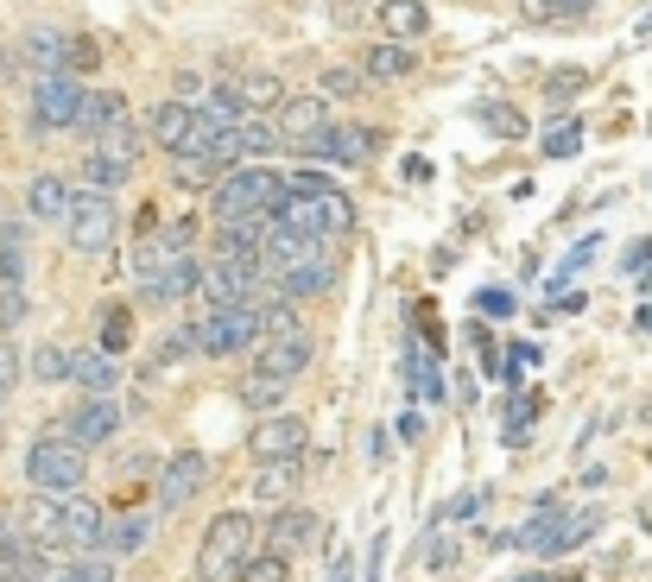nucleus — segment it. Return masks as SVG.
Here are the masks:
<instances>
[{
  "instance_id": "nucleus-12",
  "label": "nucleus",
  "mask_w": 652,
  "mask_h": 582,
  "mask_svg": "<svg viewBox=\"0 0 652 582\" xmlns=\"http://www.w3.org/2000/svg\"><path fill=\"white\" fill-rule=\"evenodd\" d=\"M109 539V513L83 494H64L58 501V551H89Z\"/></svg>"
},
{
  "instance_id": "nucleus-10",
  "label": "nucleus",
  "mask_w": 652,
  "mask_h": 582,
  "mask_svg": "<svg viewBox=\"0 0 652 582\" xmlns=\"http://www.w3.org/2000/svg\"><path fill=\"white\" fill-rule=\"evenodd\" d=\"M279 134H286V146H298V152H324V140L336 134V114H329L324 96H291L286 109H279Z\"/></svg>"
},
{
  "instance_id": "nucleus-14",
  "label": "nucleus",
  "mask_w": 652,
  "mask_h": 582,
  "mask_svg": "<svg viewBox=\"0 0 652 582\" xmlns=\"http://www.w3.org/2000/svg\"><path fill=\"white\" fill-rule=\"evenodd\" d=\"M304 443H311V431H304V418H291V412H273V418L254 425V456L266 469H273V463H298Z\"/></svg>"
},
{
  "instance_id": "nucleus-8",
  "label": "nucleus",
  "mask_w": 652,
  "mask_h": 582,
  "mask_svg": "<svg viewBox=\"0 0 652 582\" xmlns=\"http://www.w3.org/2000/svg\"><path fill=\"white\" fill-rule=\"evenodd\" d=\"M260 336V311L254 304H235V311H203V324H197V349L203 355H241V349H254Z\"/></svg>"
},
{
  "instance_id": "nucleus-43",
  "label": "nucleus",
  "mask_w": 652,
  "mask_h": 582,
  "mask_svg": "<svg viewBox=\"0 0 652 582\" xmlns=\"http://www.w3.org/2000/svg\"><path fill=\"white\" fill-rule=\"evenodd\" d=\"M71 367H76V355L51 349V342H45V349L33 355V374H38V380H71Z\"/></svg>"
},
{
  "instance_id": "nucleus-22",
  "label": "nucleus",
  "mask_w": 652,
  "mask_h": 582,
  "mask_svg": "<svg viewBox=\"0 0 652 582\" xmlns=\"http://www.w3.org/2000/svg\"><path fill=\"white\" fill-rule=\"evenodd\" d=\"M329 286H336V254H329V248H311L279 291H286V298H311V291H329Z\"/></svg>"
},
{
  "instance_id": "nucleus-50",
  "label": "nucleus",
  "mask_w": 652,
  "mask_h": 582,
  "mask_svg": "<svg viewBox=\"0 0 652 582\" xmlns=\"http://www.w3.org/2000/svg\"><path fill=\"white\" fill-rule=\"evenodd\" d=\"M324 582H355V557H349V551H336V557L324 564Z\"/></svg>"
},
{
  "instance_id": "nucleus-35",
  "label": "nucleus",
  "mask_w": 652,
  "mask_h": 582,
  "mask_svg": "<svg viewBox=\"0 0 652 582\" xmlns=\"http://www.w3.org/2000/svg\"><path fill=\"white\" fill-rule=\"evenodd\" d=\"M254 311H260V329H266V342H279V336H298V329H291V298H286V291H266Z\"/></svg>"
},
{
  "instance_id": "nucleus-20",
  "label": "nucleus",
  "mask_w": 652,
  "mask_h": 582,
  "mask_svg": "<svg viewBox=\"0 0 652 582\" xmlns=\"http://www.w3.org/2000/svg\"><path fill=\"white\" fill-rule=\"evenodd\" d=\"M71 380L89 393V400H109L114 387H121V355H109V349H76Z\"/></svg>"
},
{
  "instance_id": "nucleus-21",
  "label": "nucleus",
  "mask_w": 652,
  "mask_h": 582,
  "mask_svg": "<svg viewBox=\"0 0 652 582\" xmlns=\"http://www.w3.org/2000/svg\"><path fill=\"white\" fill-rule=\"evenodd\" d=\"M26 210H33L38 222H71V210H76V190L58 172H38L33 178V190H26Z\"/></svg>"
},
{
  "instance_id": "nucleus-5",
  "label": "nucleus",
  "mask_w": 652,
  "mask_h": 582,
  "mask_svg": "<svg viewBox=\"0 0 652 582\" xmlns=\"http://www.w3.org/2000/svg\"><path fill=\"white\" fill-rule=\"evenodd\" d=\"M595 526H602V513H595V507H577V513L544 507L539 519H526V526H519V551L557 557V551H570V545H582V539H595Z\"/></svg>"
},
{
  "instance_id": "nucleus-3",
  "label": "nucleus",
  "mask_w": 652,
  "mask_h": 582,
  "mask_svg": "<svg viewBox=\"0 0 652 582\" xmlns=\"http://www.w3.org/2000/svg\"><path fill=\"white\" fill-rule=\"evenodd\" d=\"M254 564V519L248 513H216V526L197 545V582H241Z\"/></svg>"
},
{
  "instance_id": "nucleus-58",
  "label": "nucleus",
  "mask_w": 652,
  "mask_h": 582,
  "mask_svg": "<svg viewBox=\"0 0 652 582\" xmlns=\"http://www.w3.org/2000/svg\"><path fill=\"white\" fill-rule=\"evenodd\" d=\"M519 582H557V577H519Z\"/></svg>"
},
{
  "instance_id": "nucleus-6",
  "label": "nucleus",
  "mask_w": 652,
  "mask_h": 582,
  "mask_svg": "<svg viewBox=\"0 0 652 582\" xmlns=\"http://www.w3.org/2000/svg\"><path fill=\"white\" fill-rule=\"evenodd\" d=\"M71 248L76 254H109L114 235H121V210H114L109 190H76V210H71Z\"/></svg>"
},
{
  "instance_id": "nucleus-33",
  "label": "nucleus",
  "mask_w": 652,
  "mask_h": 582,
  "mask_svg": "<svg viewBox=\"0 0 652 582\" xmlns=\"http://www.w3.org/2000/svg\"><path fill=\"white\" fill-rule=\"evenodd\" d=\"M405 387H412L425 405L443 400V374H437V362L425 355V349H412V355H405Z\"/></svg>"
},
{
  "instance_id": "nucleus-17",
  "label": "nucleus",
  "mask_w": 652,
  "mask_h": 582,
  "mask_svg": "<svg viewBox=\"0 0 652 582\" xmlns=\"http://www.w3.org/2000/svg\"><path fill=\"white\" fill-rule=\"evenodd\" d=\"M172 178L184 190H216V184L235 178V152H178L172 159Z\"/></svg>"
},
{
  "instance_id": "nucleus-32",
  "label": "nucleus",
  "mask_w": 652,
  "mask_h": 582,
  "mask_svg": "<svg viewBox=\"0 0 652 582\" xmlns=\"http://www.w3.org/2000/svg\"><path fill=\"white\" fill-rule=\"evenodd\" d=\"M134 178V165H121V159H109V152H102V146H96V152H89V159H83V184H89V190H121V184Z\"/></svg>"
},
{
  "instance_id": "nucleus-16",
  "label": "nucleus",
  "mask_w": 652,
  "mask_h": 582,
  "mask_svg": "<svg viewBox=\"0 0 652 582\" xmlns=\"http://www.w3.org/2000/svg\"><path fill=\"white\" fill-rule=\"evenodd\" d=\"M311 336H279V342H266L260 349V362H254V374H266V380H279V387H291L304 367H311Z\"/></svg>"
},
{
  "instance_id": "nucleus-54",
  "label": "nucleus",
  "mask_w": 652,
  "mask_h": 582,
  "mask_svg": "<svg viewBox=\"0 0 652 582\" xmlns=\"http://www.w3.org/2000/svg\"><path fill=\"white\" fill-rule=\"evenodd\" d=\"M380 557H387V532H374V545H367V577L362 582H380Z\"/></svg>"
},
{
  "instance_id": "nucleus-4",
  "label": "nucleus",
  "mask_w": 652,
  "mask_h": 582,
  "mask_svg": "<svg viewBox=\"0 0 652 582\" xmlns=\"http://www.w3.org/2000/svg\"><path fill=\"white\" fill-rule=\"evenodd\" d=\"M83 475H89V463H83V443L76 436H38L33 450H26V481H33L38 494H76L83 488Z\"/></svg>"
},
{
  "instance_id": "nucleus-42",
  "label": "nucleus",
  "mask_w": 652,
  "mask_h": 582,
  "mask_svg": "<svg viewBox=\"0 0 652 582\" xmlns=\"http://www.w3.org/2000/svg\"><path fill=\"white\" fill-rule=\"evenodd\" d=\"M582 152V127L577 121H557L551 134H544V159H577Z\"/></svg>"
},
{
  "instance_id": "nucleus-13",
  "label": "nucleus",
  "mask_w": 652,
  "mask_h": 582,
  "mask_svg": "<svg viewBox=\"0 0 652 582\" xmlns=\"http://www.w3.org/2000/svg\"><path fill=\"white\" fill-rule=\"evenodd\" d=\"M203 481H210V463L197 456V450H178L165 475H159V513H184L197 494H203Z\"/></svg>"
},
{
  "instance_id": "nucleus-39",
  "label": "nucleus",
  "mask_w": 652,
  "mask_h": 582,
  "mask_svg": "<svg viewBox=\"0 0 652 582\" xmlns=\"http://www.w3.org/2000/svg\"><path fill=\"white\" fill-rule=\"evenodd\" d=\"M291 481H298V463H273V469L254 475V494H260V501H286Z\"/></svg>"
},
{
  "instance_id": "nucleus-53",
  "label": "nucleus",
  "mask_w": 652,
  "mask_h": 582,
  "mask_svg": "<svg viewBox=\"0 0 652 582\" xmlns=\"http://www.w3.org/2000/svg\"><path fill=\"white\" fill-rule=\"evenodd\" d=\"M582 7H595V0H544L539 20H564V13H582Z\"/></svg>"
},
{
  "instance_id": "nucleus-55",
  "label": "nucleus",
  "mask_w": 652,
  "mask_h": 582,
  "mask_svg": "<svg viewBox=\"0 0 652 582\" xmlns=\"http://www.w3.org/2000/svg\"><path fill=\"white\" fill-rule=\"evenodd\" d=\"M399 436L418 443V436H425V412H405V418H399Z\"/></svg>"
},
{
  "instance_id": "nucleus-25",
  "label": "nucleus",
  "mask_w": 652,
  "mask_h": 582,
  "mask_svg": "<svg viewBox=\"0 0 652 582\" xmlns=\"http://www.w3.org/2000/svg\"><path fill=\"white\" fill-rule=\"evenodd\" d=\"M380 26H387L393 45H412V38L431 26V7L425 0H380Z\"/></svg>"
},
{
  "instance_id": "nucleus-44",
  "label": "nucleus",
  "mask_w": 652,
  "mask_h": 582,
  "mask_svg": "<svg viewBox=\"0 0 652 582\" xmlns=\"http://www.w3.org/2000/svg\"><path fill=\"white\" fill-rule=\"evenodd\" d=\"M26 311H33V304H26V291H20V286L0 291V329H20V324H26Z\"/></svg>"
},
{
  "instance_id": "nucleus-19",
  "label": "nucleus",
  "mask_w": 652,
  "mask_h": 582,
  "mask_svg": "<svg viewBox=\"0 0 652 582\" xmlns=\"http://www.w3.org/2000/svg\"><path fill=\"white\" fill-rule=\"evenodd\" d=\"M114 431H121V400H83L71 412V436L89 450V443H114Z\"/></svg>"
},
{
  "instance_id": "nucleus-51",
  "label": "nucleus",
  "mask_w": 652,
  "mask_h": 582,
  "mask_svg": "<svg viewBox=\"0 0 652 582\" xmlns=\"http://www.w3.org/2000/svg\"><path fill=\"white\" fill-rule=\"evenodd\" d=\"M475 507H481V494H456V501L437 513V519H443V526H450V519H475Z\"/></svg>"
},
{
  "instance_id": "nucleus-29",
  "label": "nucleus",
  "mask_w": 652,
  "mask_h": 582,
  "mask_svg": "<svg viewBox=\"0 0 652 582\" xmlns=\"http://www.w3.org/2000/svg\"><path fill=\"white\" fill-rule=\"evenodd\" d=\"M146 539H152V513H114V519H109V539H102V545H109V557L121 564V557H134Z\"/></svg>"
},
{
  "instance_id": "nucleus-40",
  "label": "nucleus",
  "mask_w": 652,
  "mask_h": 582,
  "mask_svg": "<svg viewBox=\"0 0 652 582\" xmlns=\"http://www.w3.org/2000/svg\"><path fill=\"white\" fill-rule=\"evenodd\" d=\"M475 121H481V127H494V134H526V114H513L507 102H475Z\"/></svg>"
},
{
  "instance_id": "nucleus-31",
  "label": "nucleus",
  "mask_w": 652,
  "mask_h": 582,
  "mask_svg": "<svg viewBox=\"0 0 652 582\" xmlns=\"http://www.w3.org/2000/svg\"><path fill=\"white\" fill-rule=\"evenodd\" d=\"M26 266H33V260H26V228L7 222V228H0V286H20Z\"/></svg>"
},
{
  "instance_id": "nucleus-27",
  "label": "nucleus",
  "mask_w": 652,
  "mask_h": 582,
  "mask_svg": "<svg viewBox=\"0 0 652 582\" xmlns=\"http://www.w3.org/2000/svg\"><path fill=\"white\" fill-rule=\"evenodd\" d=\"M362 71L380 76V83H399V76L418 71V58H412V45H393V38H380V45H367L362 51Z\"/></svg>"
},
{
  "instance_id": "nucleus-45",
  "label": "nucleus",
  "mask_w": 652,
  "mask_h": 582,
  "mask_svg": "<svg viewBox=\"0 0 652 582\" xmlns=\"http://www.w3.org/2000/svg\"><path fill=\"white\" fill-rule=\"evenodd\" d=\"M291 570H286V557H273V551H266V557H254V564H248V577L241 582H286Z\"/></svg>"
},
{
  "instance_id": "nucleus-52",
  "label": "nucleus",
  "mask_w": 652,
  "mask_h": 582,
  "mask_svg": "<svg viewBox=\"0 0 652 582\" xmlns=\"http://www.w3.org/2000/svg\"><path fill=\"white\" fill-rule=\"evenodd\" d=\"M620 266H627V273H640V279H647V273H652V241H634V248H627V260H620Z\"/></svg>"
},
{
  "instance_id": "nucleus-24",
  "label": "nucleus",
  "mask_w": 652,
  "mask_h": 582,
  "mask_svg": "<svg viewBox=\"0 0 652 582\" xmlns=\"http://www.w3.org/2000/svg\"><path fill=\"white\" fill-rule=\"evenodd\" d=\"M26 64H33L38 76H64V64H71V38L51 33V26H33V33H26Z\"/></svg>"
},
{
  "instance_id": "nucleus-9",
  "label": "nucleus",
  "mask_w": 652,
  "mask_h": 582,
  "mask_svg": "<svg viewBox=\"0 0 652 582\" xmlns=\"http://www.w3.org/2000/svg\"><path fill=\"white\" fill-rule=\"evenodd\" d=\"M89 114V96L76 89L71 76H38L33 83V121L45 134H64V127H83Z\"/></svg>"
},
{
  "instance_id": "nucleus-49",
  "label": "nucleus",
  "mask_w": 652,
  "mask_h": 582,
  "mask_svg": "<svg viewBox=\"0 0 652 582\" xmlns=\"http://www.w3.org/2000/svg\"><path fill=\"white\" fill-rule=\"evenodd\" d=\"M532 362H539V349H526V342H519V349H507V362H501V374H507V380H519V374H526Z\"/></svg>"
},
{
  "instance_id": "nucleus-37",
  "label": "nucleus",
  "mask_w": 652,
  "mask_h": 582,
  "mask_svg": "<svg viewBox=\"0 0 652 582\" xmlns=\"http://www.w3.org/2000/svg\"><path fill=\"white\" fill-rule=\"evenodd\" d=\"M140 127H134V121H121V127H109V134H102V152H109V159H121V165H134V159H140Z\"/></svg>"
},
{
  "instance_id": "nucleus-59",
  "label": "nucleus",
  "mask_w": 652,
  "mask_h": 582,
  "mask_svg": "<svg viewBox=\"0 0 652 582\" xmlns=\"http://www.w3.org/2000/svg\"><path fill=\"white\" fill-rule=\"evenodd\" d=\"M0 228H7V197H0Z\"/></svg>"
},
{
  "instance_id": "nucleus-34",
  "label": "nucleus",
  "mask_w": 652,
  "mask_h": 582,
  "mask_svg": "<svg viewBox=\"0 0 652 582\" xmlns=\"http://www.w3.org/2000/svg\"><path fill=\"white\" fill-rule=\"evenodd\" d=\"M121 121H127V96H121V89H96L83 127H89V134H109V127H121Z\"/></svg>"
},
{
  "instance_id": "nucleus-46",
  "label": "nucleus",
  "mask_w": 652,
  "mask_h": 582,
  "mask_svg": "<svg viewBox=\"0 0 652 582\" xmlns=\"http://www.w3.org/2000/svg\"><path fill=\"white\" fill-rule=\"evenodd\" d=\"M20 374H26V367H20V349H13V342H0V400L20 387Z\"/></svg>"
},
{
  "instance_id": "nucleus-56",
  "label": "nucleus",
  "mask_w": 652,
  "mask_h": 582,
  "mask_svg": "<svg viewBox=\"0 0 652 582\" xmlns=\"http://www.w3.org/2000/svg\"><path fill=\"white\" fill-rule=\"evenodd\" d=\"M634 324H640V329H652V304H640V317H634Z\"/></svg>"
},
{
  "instance_id": "nucleus-2",
  "label": "nucleus",
  "mask_w": 652,
  "mask_h": 582,
  "mask_svg": "<svg viewBox=\"0 0 652 582\" xmlns=\"http://www.w3.org/2000/svg\"><path fill=\"white\" fill-rule=\"evenodd\" d=\"M279 222H286L291 235H304V241H336V235L355 228V203H349L336 184H324L317 172H298Z\"/></svg>"
},
{
  "instance_id": "nucleus-30",
  "label": "nucleus",
  "mask_w": 652,
  "mask_h": 582,
  "mask_svg": "<svg viewBox=\"0 0 652 582\" xmlns=\"http://www.w3.org/2000/svg\"><path fill=\"white\" fill-rule=\"evenodd\" d=\"M197 121H203V127H216V134H235V127L248 121V109H241V96H235V89H210V96L197 102Z\"/></svg>"
},
{
  "instance_id": "nucleus-38",
  "label": "nucleus",
  "mask_w": 652,
  "mask_h": 582,
  "mask_svg": "<svg viewBox=\"0 0 652 582\" xmlns=\"http://www.w3.org/2000/svg\"><path fill=\"white\" fill-rule=\"evenodd\" d=\"M456 557H463V545H456L443 526H431V532H425V570H456Z\"/></svg>"
},
{
  "instance_id": "nucleus-60",
  "label": "nucleus",
  "mask_w": 652,
  "mask_h": 582,
  "mask_svg": "<svg viewBox=\"0 0 652 582\" xmlns=\"http://www.w3.org/2000/svg\"><path fill=\"white\" fill-rule=\"evenodd\" d=\"M0 582H33V577H0Z\"/></svg>"
},
{
  "instance_id": "nucleus-41",
  "label": "nucleus",
  "mask_w": 652,
  "mask_h": 582,
  "mask_svg": "<svg viewBox=\"0 0 652 582\" xmlns=\"http://www.w3.org/2000/svg\"><path fill=\"white\" fill-rule=\"evenodd\" d=\"M127 342H134V317H127L121 304H109V311H102V349H109V355H121Z\"/></svg>"
},
{
  "instance_id": "nucleus-18",
  "label": "nucleus",
  "mask_w": 652,
  "mask_h": 582,
  "mask_svg": "<svg viewBox=\"0 0 652 582\" xmlns=\"http://www.w3.org/2000/svg\"><path fill=\"white\" fill-rule=\"evenodd\" d=\"M317 539H324V519L311 507H286L273 519V532H266V551H273V557H291V551L317 545Z\"/></svg>"
},
{
  "instance_id": "nucleus-26",
  "label": "nucleus",
  "mask_w": 652,
  "mask_h": 582,
  "mask_svg": "<svg viewBox=\"0 0 652 582\" xmlns=\"http://www.w3.org/2000/svg\"><path fill=\"white\" fill-rule=\"evenodd\" d=\"M235 96H241V109L248 114H266V109H286L291 96H286V83L273 71H248V76H235Z\"/></svg>"
},
{
  "instance_id": "nucleus-1",
  "label": "nucleus",
  "mask_w": 652,
  "mask_h": 582,
  "mask_svg": "<svg viewBox=\"0 0 652 582\" xmlns=\"http://www.w3.org/2000/svg\"><path fill=\"white\" fill-rule=\"evenodd\" d=\"M286 197L291 178H279L273 165H248V172H235L228 184L210 190V216H216V228H279Z\"/></svg>"
},
{
  "instance_id": "nucleus-15",
  "label": "nucleus",
  "mask_w": 652,
  "mask_h": 582,
  "mask_svg": "<svg viewBox=\"0 0 652 582\" xmlns=\"http://www.w3.org/2000/svg\"><path fill=\"white\" fill-rule=\"evenodd\" d=\"M190 134H197V109H190V102H178V96L152 102V114H146V140H159L172 159H178L184 146H190Z\"/></svg>"
},
{
  "instance_id": "nucleus-48",
  "label": "nucleus",
  "mask_w": 652,
  "mask_h": 582,
  "mask_svg": "<svg viewBox=\"0 0 652 582\" xmlns=\"http://www.w3.org/2000/svg\"><path fill=\"white\" fill-rule=\"evenodd\" d=\"M475 311H481V317H513V291L488 286V291H481V298H475Z\"/></svg>"
},
{
  "instance_id": "nucleus-11",
  "label": "nucleus",
  "mask_w": 652,
  "mask_h": 582,
  "mask_svg": "<svg viewBox=\"0 0 652 582\" xmlns=\"http://www.w3.org/2000/svg\"><path fill=\"white\" fill-rule=\"evenodd\" d=\"M260 266L254 260H216L210 273H203V298H210V311H235V304H260Z\"/></svg>"
},
{
  "instance_id": "nucleus-28",
  "label": "nucleus",
  "mask_w": 652,
  "mask_h": 582,
  "mask_svg": "<svg viewBox=\"0 0 652 582\" xmlns=\"http://www.w3.org/2000/svg\"><path fill=\"white\" fill-rule=\"evenodd\" d=\"M286 146V134H279V121H266V114H248L241 127H235V152L241 159H273Z\"/></svg>"
},
{
  "instance_id": "nucleus-36",
  "label": "nucleus",
  "mask_w": 652,
  "mask_h": 582,
  "mask_svg": "<svg viewBox=\"0 0 652 582\" xmlns=\"http://www.w3.org/2000/svg\"><path fill=\"white\" fill-rule=\"evenodd\" d=\"M279 400H286L279 380H266V374H248V380H241V405L260 412V418H273V405H279Z\"/></svg>"
},
{
  "instance_id": "nucleus-23",
  "label": "nucleus",
  "mask_w": 652,
  "mask_h": 582,
  "mask_svg": "<svg viewBox=\"0 0 652 582\" xmlns=\"http://www.w3.org/2000/svg\"><path fill=\"white\" fill-rule=\"evenodd\" d=\"M367 152H374V134H367V127H355V121H336V134L324 140V152H317V159H329V165H349V172H355V165H367Z\"/></svg>"
},
{
  "instance_id": "nucleus-47",
  "label": "nucleus",
  "mask_w": 652,
  "mask_h": 582,
  "mask_svg": "<svg viewBox=\"0 0 652 582\" xmlns=\"http://www.w3.org/2000/svg\"><path fill=\"white\" fill-rule=\"evenodd\" d=\"M96 64H102V45L76 33V38H71V71H96Z\"/></svg>"
},
{
  "instance_id": "nucleus-57",
  "label": "nucleus",
  "mask_w": 652,
  "mask_h": 582,
  "mask_svg": "<svg viewBox=\"0 0 652 582\" xmlns=\"http://www.w3.org/2000/svg\"><path fill=\"white\" fill-rule=\"evenodd\" d=\"M519 7H526V13H539V7H544V0H519Z\"/></svg>"
},
{
  "instance_id": "nucleus-7",
  "label": "nucleus",
  "mask_w": 652,
  "mask_h": 582,
  "mask_svg": "<svg viewBox=\"0 0 652 582\" xmlns=\"http://www.w3.org/2000/svg\"><path fill=\"white\" fill-rule=\"evenodd\" d=\"M134 273H140V286L146 298H184V291H203V260H190V254H159V248H146L140 260H134Z\"/></svg>"
}]
</instances>
